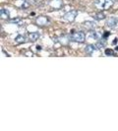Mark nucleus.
I'll return each instance as SVG.
<instances>
[{"instance_id": "7", "label": "nucleus", "mask_w": 118, "mask_h": 131, "mask_svg": "<svg viewBox=\"0 0 118 131\" xmlns=\"http://www.w3.org/2000/svg\"><path fill=\"white\" fill-rule=\"evenodd\" d=\"M39 38V34L38 33H32L30 34V36H29V39L31 40V41H36V40H38Z\"/></svg>"}, {"instance_id": "8", "label": "nucleus", "mask_w": 118, "mask_h": 131, "mask_svg": "<svg viewBox=\"0 0 118 131\" xmlns=\"http://www.w3.org/2000/svg\"><path fill=\"white\" fill-rule=\"evenodd\" d=\"M0 12H1V13H0L1 14V19L7 20L8 18H9V12L7 11L6 9H3V8H2Z\"/></svg>"}, {"instance_id": "6", "label": "nucleus", "mask_w": 118, "mask_h": 131, "mask_svg": "<svg viewBox=\"0 0 118 131\" xmlns=\"http://www.w3.org/2000/svg\"><path fill=\"white\" fill-rule=\"evenodd\" d=\"M118 23V20L116 18H109V19L107 20V22H106V24H107V26L110 27V28H113V27H115L117 25Z\"/></svg>"}, {"instance_id": "11", "label": "nucleus", "mask_w": 118, "mask_h": 131, "mask_svg": "<svg viewBox=\"0 0 118 131\" xmlns=\"http://www.w3.org/2000/svg\"><path fill=\"white\" fill-rule=\"evenodd\" d=\"M105 54L106 55H113L114 54V51L110 49V48H107V49H105Z\"/></svg>"}, {"instance_id": "12", "label": "nucleus", "mask_w": 118, "mask_h": 131, "mask_svg": "<svg viewBox=\"0 0 118 131\" xmlns=\"http://www.w3.org/2000/svg\"><path fill=\"white\" fill-rule=\"evenodd\" d=\"M97 20H101V19H104V15L103 14H100V13H98L96 17H95Z\"/></svg>"}, {"instance_id": "9", "label": "nucleus", "mask_w": 118, "mask_h": 131, "mask_svg": "<svg viewBox=\"0 0 118 131\" xmlns=\"http://www.w3.org/2000/svg\"><path fill=\"white\" fill-rule=\"evenodd\" d=\"M15 40L17 41V42H20V43H23L24 41H25V37L24 36H22V35H19V36H17L16 37V39Z\"/></svg>"}, {"instance_id": "13", "label": "nucleus", "mask_w": 118, "mask_h": 131, "mask_svg": "<svg viewBox=\"0 0 118 131\" xmlns=\"http://www.w3.org/2000/svg\"><path fill=\"white\" fill-rule=\"evenodd\" d=\"M108 35H109V33H105L104 34V37H103V38H104V39H107V38H108V37H107Z\"/></svg>"}, {"instance_id": "2", "label": "nucleus", "mask_w": 118, "mask_h": 131, "mask_svg": "<svg viewBox=\"0 0 118 131\" xmlns=\"http://www.w3.org/2000/svg\"><path fill=\"white\" fill-rule=\"evenodd\" d=\"M71 39L76 41V42H84L86 39V35L84 32L82 31H79V32H75L71 36Z\"/></svg>"}, {"instance_id": "5", "label": "nucleus", "mask_w": 118, "mask_h": 131, "mask_svg": "<svg viewBox=\"0 0 118 131\" xmlns=\"http://www.w3.org/2000/svg\"><path fill=\"white\" fill-rule=\"evenodd\" d=\"M97 48H98V47L95 46L93 45H88L85 48V52L88 53V54H92V53L96 51Z\"/></svg>"}, {"instance_id": "1", "label": "nucleus", "mask_w": 118, "mask_h": 131, "mask_svg": "<svg viewBox=\"0 0 118 131\" xmlns=\"http://www.w3.org/2000/svg\"><path fill=\"white\" fill-rule=\"evenodd\" d=\"M95 4L98 8H100V9H108L113 5V1L112 0H96Z\"/></svg>"}, {"instance_id": "4", "label": "nucleus", "mask_w": 118, "mask_h": 131, "mask_svg": "<svg viewBox=\"0 0 118 131\" xmlns=\"http://www.w3.org/2000/svg\"><path fill=\"white\" fill-rule=\"evenodd\" d=\"M76 15H77V12H69V13H67L64 16V19L67 21V22H72L73 20L75 19V17H76Z\"/></svg>"}, {"instance_id": "3", "label": "nucleus", "mask_w": 118, "mask_h": 131, "mask_svg": "<svg viewBox=\"0 0 118 131\" xmlns=\"http://www.w3.org/2000/svg\"><path fill=\"white\" fill-rule=\"evenodd\" d=\"M36 23H37L38 25H39V26H44V25H46V24L48 23V20H47L46 17L40 16V17H39V18L37 19Z\"/></svg>"}, {"instance_id": "10", "label": "nucleus", "mask_w": 118, "mask_h": 131, "mask_svg": "<svg viewBox=\"0 0 118 131\" xmlns=\"http://www.w3.org/2000/svg\"><path fill=\"white\" fill-rule=\"evenodd\" d=\"M90 36L92 37V39H99L98 35L97 33H96V32H91V33H90Z\"/></svg>"}]
</instances>
